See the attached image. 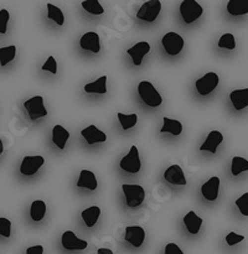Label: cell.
<instances>
[{"label":"cell","mask_w":248,"mask_h":254,"mask_svg":"<svg viewBox=\"0 0 248 254\" xmlns=\"http://www.w3.org/2000/svg\"><path fill=\"white\" fill-rule=\"evenodd\" d=\"M138 93L144 103L149 107H159L163 103V98L150 82L141 81L138 86Z\"/></svg>","instance_id":"6da1fadb"},{"label":"cell","mask_w":248,"mask_h":254,"mask_svg":"<svg viewBox=\"0 0 248 254\" xmlns=\"http://www.w3.org/2000/svg\"><path fill=\"white\" fill-rule=\"evenodd\" d=\"M122 189H123L124 196H125V202L128 207H138V206H140L144 202L145 191H144L143 186L123 184Z\"/></svg>","instance_id":"7a4b0ae2"},{"label":"cell","mask_w":248,"mask_h":254,"mask_svg":"<svg viewBox=\"0 0 248 254\" xmlns=\"http://www.w3.org/2000/svg\"><path fill=\"white\" fill-rule=\"evenodd\" d=\"M203 9L195 0H184L180 4V14L186 24H191L202 15Z\"/></svg>","instance_id":"3957f363"},{"label":"cell","mask_w":248,"mask_h":254,"mask_svg":"<svg viewBox=\"0 0 248 254\" xmlns=\"http://www.w3.org/2000/svg\"><path fill=\"white\" fill-rule=\"evenodd\" d=\"M161 10V2L159 0H150L141 5L139 11L136 12V19L144 20L146 22H153L158 17Z\"/></svg>","instance_id":"277c9868"},{"label":"cell","mask_w":248,"mask_h":254,"mask_svg":"<svg viewBox=\"0 0 248 254\" xmlns=\"http://www.w3.org/2000/svg\"><path fill=\"white\" fill-rule=\"evenodd\" d=\"M24 107L27 111V113H29L30 119L32 122L47 116V111L44 106V98L41 96H36L27 99L24 103Z\"/></svg>","instance_id":"5b68a950"},{"label":"cell","mask_w":248,"mask_h":254,"mask_svg":"<svg viewBox=\"0 0 248 254\" xmlns=\"http://www.w3.org/2000/svg\"><path fill=\"white\" fill-rule=\"evenodd\" d=\"M161 44H163L166 54L171 55V56L180 54L181 50L184 49V39L176 32H168L161 40Z\"/></svg>","instance_id":"8992f818"},{"label":"cell","mask_w":248,"mask_h":254,"mask_svg":"<svg viewBox=\"0 0 248 254\" xmlns=\"http://www.w3.org/2000/svg\"><path fill=\"white\" fill-rule=\"evenodd\" d=\"M140 159H139V151L135 145H133L129 150L128 155L124 156L121 160V169L130 174H136L140 170Z\"/></svg>","instance_id":"52a82bcc"},{"label":"cell","mask_w":248,"mask_h":254,"mask_svg":"<svg viewBox=\"0 0 248 254\" xmlns=\"http://www.w3.org/2000/svg\"><path fill=\"white\" fill-rule=\"evenodd\" d=\"M218 82H220V78H218L217 74L215 72H208L196 81L195 87L201 96H207L217 87Z\"/></svg>","instance_id":"ba28073f"},{"label":"cell","mask_w":248,"mask_h":254,"mask_svg":"<svg viewBox=\"0 0 248 254\" xmlns=\"http://www.w3.org/2000/svg\"><path fill=\"white\" fill-rule=\"evenodd\" d=\"M45 159L42 156L36 155V156H25L24 160H22L21 166H20V173L22 175H34L35 173H37L40 168L44 165Z\"/></svg>","instance_id":"9c48e42d"},{"label":"cell","mask_w":248,"mask_h":254,"mask_svg":"<svg viewBox=\"0 0 248 254\" xmlns=\"http://www.w3.org/2000/svg\"><path fill=\"white\" fill-rule=\"evenodd\" d=\"M61 242L62 247L67 251H83L88 246L86 241L77 238V236L72 231H67L62 235Z\"/></svg>","instance_id":"30bf717a"},{"label":"cell","mask_w":248,"mask_h":254,"mask_svg":"<svg viewBox=\"0 0 248 254\" xmlns=\"http://www.w3.org/2000/svg\"><path fill=\"white\" fill-rule=\"evenodd\" d=\"M126 242L130 243L134 247H140L143 245L144 240H145V231L140 227V226H133V227L125 228V236H124Z\"/></svg>","instance_id":"8fae6325"},{"label":"cell","mask_w":248,"mask_h":254,"mask_svg":"<svg viewBox=\"0 0 248 254\" xmlns=\"http://www.w3.org/2000/svg\"><path fill=\"white\" fill-rule=\"evenodd\" d=\"M149 51H150V45L145 41H140L136 45H134L133 47L128 49L126 54L131 57L133 64H135V66H140L141 60H143V57L145 56Z\"/></svg>","instance_id":"7c38bea8"},{"label":"cell","mask_w":248,"mask_h":254,"mask_svg":"<svg viewBox=\"0 0 248 254\" xmlns=\"http://www.w3.org/2000/svg\"><path fill=\"white\" fill-rule=\"evenodd\" d=\"M218 189H220V178L213 176L207 183H205L201 188V193L203 198L207 201H215L218 196Z\"/></svg>","instance_id":"4fadbf2b"},{"label":"cell","mask_w":248,"mask_h":254,"mask_svg":"<svg viewBox=\"0 0 248 254\" xmlns=\"http://www.w3.org/2000/svg\"><path fill=\"white\" fill-rule=\"evenodd\" d=\"M79 45L83 50H87V51H91L97 54L101 50V44H99V36L97 32L89 31L87 34H84L83 36L81 37V41H79Z\"/></svg>","instance_id":"5bb4252c"},{"label":"cell","mask_w":248,"mask_h":254,"mask_svg":"<svg viewBox=\"0 0 248 254\" xmlns=\"http://www.w3.org/2000/svg\"><path fill=\"white\" fill-rule=\"evenodd\" d=\"M164 178L168 183L173 184V185H184L185 186L186 184V179L185 175H184L183 169L180 168L179 165H171L170 168H168V170L165 171L164 174Z\"/></svg>","instance_id":"9a60e30c"},{"label":"cell","mask_w":248,"mask_h":254,"mask_svg":"<svg viewBox=\"0 0 248 254\" xmlns=\"http://www.w3.org/2000/svg\"><path fill=\"white\" fill-rule=\"evenodd\" d=\"M223 141V135L222 133H220L218 130H212L210 131V134L206 138L205 143L200 146L201 151H210V153L215 154L217 150V146L220 145Z\"/></svg>","instance_id":"2e32d148"},{"label":"cell","mask_w":248,"mask_h":254,"mask_svg":"<svg viewBox=\"0 0 248 254\" xmlns=\"http://www.w3.org/2000/svg\"><path fill=\"white\" fill-rule=\"evenodd\" d=\"M82 136L86 139L88 144L103 143L107 140V135L102 130H99L96 126H89L81 131Z\"/></svg>","instance_id":"e0dca14e"},{"label":"cell","mask_w":248,"mask_h":254,"mask_svg":"<svg viewBox=\"0 0 248 254\" xmlns=\"http://www.w3.org/2000/svg\"><path fill=\"white\" fill-rule=\"evenodd\" d=\"M230 99L233 103L235 109L242 111L243 108L248 107V88L232 91L230 93Z\"/></svg>","instance_id":"ac0fdd59"},{"label":"cell","mask_w":248,"mask_h":254,"mask_svg":"<svg viewBox=\"0 0 248 254\" xmlns=\"http://www.w3.org/2000/svg\"><path fill=\"white\" fill-rule=\"evenodd\" d=\"M77 188H84L94 191L97 189V179L94 174L89 170H82L79 174V179L77 181Z\"/></svg>","instance_id":"d6986e66"},{"label":"cell","mask_w":248,"mask_h":254,"mask_svg":"<svg viewBox=\"0 0 248 254\" xmlns=\"http://www.w3.org/2000/svg\"><path fill=\"white\" fill-rule=\"evenodd\" d=\"M184 223H185L186 230H187L191 235H197L201 226H202V218L198 217L193 211H190V212H187V215L184 217Z\"/></svg>","instance_id":"ffe728a7"},{"label":"cell","mask_w":248,"mask_h":254,"mask_svg":"<svg viewBox=\"0 0 248 254\" xmlns=\"http://www.w3.org/2000/svg\"><path fill=\"white\" fill-rule=\"evenodd\" d=\"M69 138V133L67 129H64L62 126H55L52 129V141L59 149H64L67 140Z\"/></svg>","instance_id":"44dd1931"},{"label":"cell","mask_w":248,"mask_h":254,"mask_svg":"<svg viewBox=\"0 0 248 254\" xmlns=\"http://www.w3.org/2000/svg\"><path fill=\"white\" fill-rule=\"evenodd\" d=\"M227 11L231 15H245L248 12V0H230Z\"/></svg>","instance_id":"7402d4cb"},{"label":"cell","mask_w":248,"mask_h":254,"mask_svg":"<svg viewBox=\"0 0 248 254\" xmlns=\"http://www.w3.org/2000/svg\"><path fill=\"white\" fill-rule=\"evenodd\" d=\"M99 215H101V208L98 206H92V207L87 208L82 212V218H83L87 227H93L98 221Z\"/></svg>","instance_id":"603a6c76"},{"label":"cell","mask_w":248,"mask_h":254,"mask_svg":"<svg viewBox=\"0 0 248 254\" xmlns=\"http://www.w3.org/2000/svg\"><path fill=\"white\" fill-rule=\"evenodd\" d=\"M107 76L99 77L97 81L92 82V83H87L84 86V91L87 93H98V94H104L107 93Z\"/></svg>","instance_id":"cb8c5ba5"},{"label":"cell","mask_w":248,"mask_h":254,"mask_svg":"<svg viewBox=\"0 0 248 254\" xmlns=\"http://www.w3.org/2000/svg\"><path fill=\"white\" fill-rule=\"evenodd\" d=\"M161 133H170L173 135H180L183 131V124L176 119L164 118V126L161 128Z\"/></svg>","instance_id":"d4e9b609"},{"label":"cell","mask_w":248,"mask_h":254,"mask_svg":"<svg viewBox=\"0 0 248 254\" xmlns=\"http://www.w3.org/2000/svg\"><path fill=\"white\" fill-rule=\"evenodd\" d=\"M45 213H46V203L41 200L34 201L31 203V210H30V215H31L32 221L35 222H39L42 218L45 217Z\"/></svg>","instance_id":"484cf974"},{"label":"cell","mask_w":248,"mask_h":254,"mask_svg":"<svg viewBox=\"0 0 248 254\" xmlns=\"http://www.w3.org/2000/svg\"><path fill=\"white\" fill-rule=\"evenodd\" d=\"M47 19L54 20L60 26L64 24V16L62 14V10L52 4H47Z\"/></svg>","instance_id":"4316f807"},{"label":"cell","mask_w":248,"mask_h":254,"mask_svg":"<svg viewBox=\"0 0 248 254\" xmlns=\"http://www.w3.org/2000/svg\"><path fill=\"white\" fill-rule=\"evenodd\" d=\"M15 55H16V47L14 45L1 47L0 49V64L5 66L6 64H9L10 61H12L15 59Z\"/></svg>","instance_id":"83f0119b"},{"label":"cell","mask_w":248,"mask_h":254,"mask_svg":"<svg viewBox=\"0 0 248 254\" xmlns=\"http://www.w3.org/2000/svg\"><path fill=\"white\" fill-rule=\"evenodd\" d=\"M82 7L92 15H101L104 12L103 6H102L98 0H86V1H82Z\"/></svg>","instance_id":"f1b7e54d"},{"label":"cell","mask_w":248,"mask_h":254,"mask_svg":"<svg viewBox=\"0 0 248 254\" xmlns=\"http://www.w3.org/2000/svg\"><path fill=\"white\" fill-rule=\"evenodd\" d=\"M118 119L121 122V126L124 130H128V129L133 128L136 124V121H138V117H136L135 113L131 114H123L118 113Z\"/></svg>","instance_id":"f546056e"},{"label":"cell","mask_w":248,"mask_h":254,"mask_svg":"<svg viewBox=\"0 0 248 254\" xmlns=\"http://www.w3.org/2000/svg\"><path fill=\"white\" fill-rule=\"evenodd\" d=\"M247 170H248V161L246 160V159L241 158V156H235V158L232 159V168H231L232 175L237 176L238 174Z\"/></svg>","instance_id":"4dcf8cb0"},{"label":"cell","mask_w":248,"mask_h":254,"mask_svg":"<svg viewBox=\"0 0 248 254\" xmlns=\"http://www.w3.org/2000/svg\"><path fill=\"white\" fill-rule=\"evenodd\" d=\"M218 47H221V49L233 50L236 47L235 36L232 34H223L221 36L220 41H218Z\"/></svg>","instance_id":"1f68e13d"},{"label":"cell","mask_w":248,"mask_h":254,"mask_svg":"<svg viewBox=\"0 0 248 254\" xmlns=\"http://www.w3.org/2000/svg\"><path fill=\"white\" fill-rule=\"evenodd\" d=\"M236 206L238 207L240 212L242 213L243 216H246V217H247L248 216V192L243 193V195L241 196L237 201H236Z\"/></svg>","instance_id":"d6a6232c"},{"label":"cell","mask_w":248,"mask_h":254,"mask_svg":"<svg viewBox=\"0 0 248 254\" xmlns=\"http://www.w3.org/2000/svg\"><path fill=\"white\" fill-rule=\"evenodd\" d=\"M11 222L7 218H0V236L9 238L11 235Z\"/></svg>","instance_id":"836d02e7"},{"label":"cell","mask_w":248,"mask_h":254,"mask_svg":"<svg viewBox=\"0 0 248 254\" xmlns=\"http://www.w3.org/2000/svg\"><path fill=\"white\" fill-rule=\"evenodd\" d=\"M9 11L6 9L0 10V34H6L7 21H9Z\"/></svg>","instance_id":"e575fe53"},{"label":"cell","mask_w":248,"mask_h":254,"mask_svg":"<svg viewBox=\"0 0 248 254\" xmlns=\"http://www.w3.org/2000/svg\"><path fill=\"white\" fill-rule=\"evenodd\" d=\"M42 69H44V71H50L52 74L57 73V64H56V60H55L54 56H50L49 59H47L46 64L42 66Z\"/></svg>","instance_id":"d590c367"},{"label":"cell","mask_w":248,"mask_h":254,"mask_svg":"<svg viewBox=\"0 0 248 254\" xmlns=\"http://www.w3.org/2000/svg\"><path fill=\"white\" fill-rule=\"evenodd\" d=\"M243 240H245V237H243V236L237 235V233H235V232H231L226 236V242L228 243V246H235V245H237V243L242 242Z\"/></svg>","instance_id":"8d00e7d4"},{"label":"cell","mask_w":248,"mask_h":254,"mask_svg":"<svg viewBox=\"0 0 248 254\" xmlns=\"http://www.w3.org/2000/svg\"><path fill=\"white\" fill-rule=\"evenodd\" d=\"M164 254H184V252L180 250V247H179L178 245H175V243H168Z\"/></svg>","instance_id":"74e56055"},{"label":"cell","mask_w":248,"mask_h":254,"mask_svg":"<svg viewBox=\"0 0 248 254\" xmlns=\"http://www.w3.org/2000/svg\"><path fill=\"white\" fill-rule=\"evenodd\" d=\"M44 253V247L42 246H34L26 250V254H42Z\"/></svg>","instance_id":"f35d334b"},{"label":"cell","mask_w":248,"mask_h":254,"mask_svg":"<svg viewBox=\"0 0 248 254\" xmlns=\"http://www.w3.org/2000/svg\"><path fill=\"white\" fill-rule=\"evenodd\" d=\"M97 254H114V253L112 252L111 250H108V248H99Z\"/></svg>","instance_id":"ab89813d"},{"label":"cell","mask_w":248,"mask_h":254,"mask_svg":"<svg viewBox=\"0 0 248 254\" xmlns=\"http://www.w3.org/2000/svg\"><path fill=\"white\" fill-rule=\"evenodd\" d=\"M2 151H4V146H2V141L1 139H0V155H1Z\"/></svg>","instance_id":"60d3db41"}]
</instances>
